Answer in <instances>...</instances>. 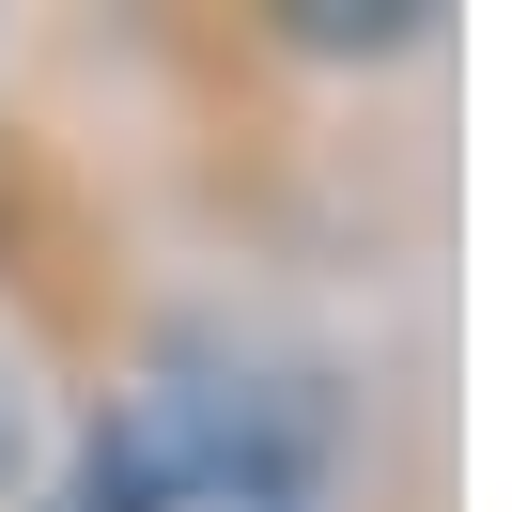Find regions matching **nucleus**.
<instances>
[{"label": "nucleus", "mask_w": 512, "mask_h": 512, "mask_svg": "<svg viewBox=\"0 0 512 512\" xmlns=\"http://www.w3.org/2000/svg\"><path fill=\"white\" fill-rule=\"evenodd\" d=\"M32 466H47V419H32V373H16V342H0V512L32 497Z\"/></svg>", "instance_id": "7ed1b4c3"}, {"label": "nucleus", "mask_w": 512, "mask_h": 512, "mask_svg": "<svg viewBox=\"0 0 512 512\" xmlns=\"http://www.w3.org/2000/svg\"><path fill=\"white\" fill-rule=\"evenodd\" d=\"M264 32H280L295 63H404V47L435 32V0H280Z\"/></svg>", "instance_id": "f03ea898"}, {"label": "nucleus", "mask_w": 512, "mask_h": 512, "mask_svg": "<svg viewBox=\"0 0 512 512\" xmlns=\"http://www.w3.org/2000/svg\"><path fill=\"white\" fill-rule=\"evenodd\" d=\"M326 404L233 342H156L94 388L63 450V512H311Z\"/></svg>", "instance_id": "f257e3e1"}]
</instances>
